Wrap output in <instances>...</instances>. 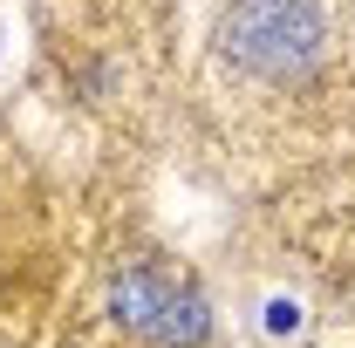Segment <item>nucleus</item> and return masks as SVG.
Instances as JSON below:
<instances>
[{"mask_svg":"<svg viewBox=\"0 0 355 348\" xmlns=\"http://www.w3.org/2000/svg\"><path fill=\"white\" fill-rule=\"evenodd\" d=\"M225 55L246 76L287 82V76H301L321 55V7L314 0H232V14H225Z\"/></svg>","mask_w":355,"mask_h":348,"instance_id":"1","label":"nucleus"},{"mask_svg":"<svg viewBox=\"0 0 355 348\" xmlns=\"http://www.w3.org/2000/svg\"><path fill=\"white\" fill-rule=\"evenodd\" d=\"M110 307H116V321L130 335H150V342H164V348H198L205 328H212L205 321V301L178 273H164V266H150V260H130L116 273Z\"/></svg>","mask_w":355,"mask_h":348,"instance_id":"2","label":"nucleus"}]
</instances>
